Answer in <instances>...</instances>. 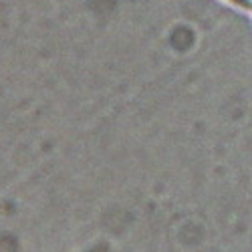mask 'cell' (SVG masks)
Here are the masks:
<instances>
[{"instance_id":"obj_1","label":"cell","mask_w":252,"mask_h":252,"mask_svg":"<svg viewBox=\"0 0 252 252\" xmlns=\"http://www.w3.org/2000/svg\"><path fill=\"white\" fill-rule=\"evenodd\" d=\"M228 2H232L240 8H244V10H252V0H228Z\"/></svg>"}]
</instances>
